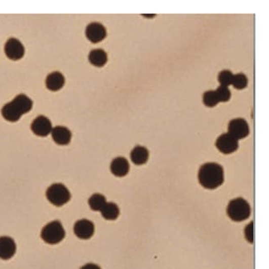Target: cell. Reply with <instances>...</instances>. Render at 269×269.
Masks as SVG:
<instances>
[{
  "mask_svg": "<svg viewBox=\"0 0 269 269\" xmlns=\"http://www.w3.org/2000/svg\"><path fill=\"white\" fill-rule=\"evenodd\" d=\"M228 133L237 140L243 139L249 135V125L244 119H234L228 124Z\"/></svg>",
  "mask_w": 269,
  "mask_h": 269,
  "instance_id": "ba28073f",
  "label": "cell"
},
{
  "mask_svg": "<svg viewBox=\"0 0 269 269\" xmlns=\"http://www.w3.org/2000/svg\"><path fill=\"white\" fill-rule=\"evenodd\" d=\"M215 147L222 153H233L239 147V140L228 133L223 134L216 139Z\"/></svg>",
  "mask_w": 269,
  "mask_h": 269,
  "instance_id": "8992f818",
  "label": "cell"
},
{
  "mask_svg": "<svg viewBox=\"0 0 269 269\" xmlns=\"http://www.w3.org/2000/svg\"><path fill=\"white\" fill-rule=\"evenodd\" d=\"M110 171L116 177H123L129 172V163L125 158L118 157L112 161L110 164Z\"/></svg>",
  "mask_w": 269,
  "mask_h": 269,
  "instance_id": "5bb4252c",
  "label": "cell"
},
{
  "mask_svg": "<svg viewBox=\"0 0 269 269\" xmlns=\"http://www.w3.org/2000/svg\"><path fill=\"white\" fill-rule=\"evenodd\" d=\"M248 85V79L246 75L243 73H239L236 75H234L233 81H232V86L237 90H243Z\"/></svg>",
  "mask_w": 269,
  "mask_h": 269,
  "instance_id": "44dd1931",
  "label": "cell"
},
{
  "mask_svg": "<svg viewBox=\"0 0 269 269\" xmlns=\"http://www.w3.org/2000/svg\"><path fill=\"white\" fill-rule=\"evenodd\" d=\"M219 102H227L230 100L231 92L226 86H220L215 91Z\"/></svg>",
  "mask_w": 269,
  "mask_h": 269,
  "instance_id": "603a6c76",
  "label": "cell"
},
{
  "mask_svg": "<svg viewBox=\"0 0 269 269\" xmlns=\"http://www.w3.org/2000/svg\"><path fill=\"white\" fill-rule=\"evenodd\" d=\"M65 84V77L59 71H54L48 75L46 79V86L51 91L61 90Z\"/></svg>",
  "mask_w": 269,
  "mask_h": 269,
  "instance_id": "9a60e30c",
  "label": "cell"
},
{
  "mask_svg": "<svg viewBox=\"0 0 269 269\" xmlns=\"http://www.w3.org/2000/svg\"><path fill=\"white\" fill-rule=\"evenodd\" d=\"M102 216L107 220H114L120 215V208L116 203L107 202L100 210Z\"/></svg>",
  "mask_w": 269,
  "mask_h": 269,
  "instance_id": "ac0fdd59",
  "label": "cell"
},
{
  "mask_svg": "<svg viewBox=\"0 0 269 269\" xmlns=\"http://www.w3.org/2000/svg\"><path fill=\"white\" fill-rule=\"evenodd\" d=\"M106 29L101 23H91L86 27V36L91 43H100L106 37Z\"/></svg>",
  "mask_w": 269,
  "mask_h": 269,
  "instance_id": "8fae6325",
  "label": "cell"
},
{
  "mask_svg": "<svg viewBox=\"0 0 269 269\" xmlns=\"http://www.w3.org/2000/svg\"><path fill=\"white\" fill-rule=\"evenodd\" d=\"M250 214V206L248 202L243 198L232 200L227 206V215L234 221H244L249 217Z\"/></svg>",
  "mask_w": 269,
  "mask_h": 269,
  "instance_id": "3957f363",
  "label": "cell"
},
{
  "mask_svg": "<svg viewBox=\"0 0 269 269\" xmlns=\"http://www.w3.org/2000/svg\"><path fill=\"white\" fill-rule=\"evenodd\" d=\"M46 197L48 202L53 206H61L69 202L70 200V193L63 184L55 183L48 187L46 193Z\"/></svg>",
  "mask_w": 269,
  "mask_h": 269,
  "instance_id": "5b68a950",
  "label": "cell"
},
{
  "mask_svg": "<svg viewBox=\"0 0 269 269\" xmlns=\"http://www.w3.org/2000/svg\"><path fill=\"white\" fill-rule=\"evenodd\" d=\"M198 180L204 188L208 190L216 189L224 182V169L218 163H205L200 168Z\"/></svg>",
  "mask_w": 269,
  "mask_h": 269,
  "instance_id": "6da1fadb",
  "label": "cell"
},
{
  "mask_svg": "<svg viewBox=\"0 0 269 269\" xmlns=\"http://www.w3.org/2000/svg\"><path fill=\"white\" fill-rule=\"evenodd\" d=\"M203 103L206 106L209 108L216 106L219 104V102L215 91H208L204 93Z\"/></svg>",
  "mask_w": 269,
  "mask_h": 269,
  "instance_id": "ffe728a7",
  "label": "cell"
},
{
  "mask_svg": "<svg viewBox=\"0 0 269 269\" xmlns=\"http://www.w3.org/2000/svg\"><path fill=\"white\" fill-rule=\"evenodd\" d=\"M149 158L148 150L143 146H136L132 150L130 159L135 165H143L147 163Z\"/></svg>",
  "mask_w": 269,
  "mask_h": 269,
  "instance_id": "2e32d148",
  "label": "cell"
},
{
  "mask_svg": "<svg viewBox=\"0 0 269 269\" xmlns=\"http://www.w3.org/2000/svg\"><path fill=\"white\" fill-rule=\"evenodd\" d=\"M81 269H101L100 266H98L97 264L95 263H87V264L84 265L83 267H82Z\"/></svg>",
  "mask_w": 269,
  "mask_h": 269,
  "instance_id": "d4e9b609",
  "label": "cell"
},
{
  "mask_svg": "<svg viewBox=\"0 0 269 269\" xmlns=\"http://www.w3.org/2000/svg\"><path fill=\"white\" fill-rule=\"evenodd\" d=\"M5 55L12 61H18L23 58L25 49L19 40L14 37L9 39L5 46Z\"/></svg>",
  "mask_w": 269,
  "mask_h": 269,
  "instance_id": "52a82bcc",
  "label": "cell"
},
{
  "mask_svg": "<svg viewBox=\"0 0 269 269\" xmlns=\"http://www.w3.org/2000/svg\"><path fill=\"white\" fill-rule=\"evenodd\" d=\"M253 222H250L248 225H247L246 228L244 229V236H245V239H246L247 241L249 243H253Z\"/></svg>",
  "mask_w": 269,
  "mask_h": 269,
  "instance_id": "cb8c5ba5",
  "label": "cell"
},
{
  "mask_svg": "<svg viewBox=\"0 0 269 269\" xmlns=\"http://www.w3.org/2000/svg\"><path fill=\"white\" fill-rule=\"evenodd\" d=\"M52 123L45 116H40L32 121L31 129L35 135L39 137H47L52 133Z\"/></svg>",
  "mask_w": 269,
  "mask_h": 269,
  "instance_id": "9c48e42d",
  "label": "cell"
},
{
  "mask_svg": "<svg viewBox=\"0 0 269 269\" xmlns=\"http://www.w3.org/2000/svg\"><path fill=\"white\" fill-rule=\"evenodd\" d=\"M65 236L66 232L63 225L58 220L46 224L41 231V238L43 241L49 244H57L61 242Z\"/></svg>",
  "mask_w": 269,
  "mask_h": 269,
  "instance_id": "277c9868",
  "label": "cell"
},
{
  "mask_svg": "<svg viewBox=\"0 0 269 269\" xmlns=\"http://www.w3.org/2000/svg\"><path fill=\"white\" fill-rule=\"evenodd\" d=\"M89 61L91 65L96 67H102L107 63L108 56L106 52L102 49H95L91 51L89 54Z\"/></svg>",
  "mask_w": 269,
  "mask_h": 269,
  "instance_id": "e0dca14e",
  "label": "cell"
},
{
  "mask_svg": "<svg viewBox=\"0 0 269 269\" xmlns=\"http://www.w3.org/2000/svg\"><path fill=\"white\" fill-rule=\"evenodd\" d=\"M233 73L231 72L230 70H222L221 72L219 73L218 80L220 83V86H228L232 85V81H233Z\"/></svg>",
  "mask_w": 269,
  "mask_h": 269,
  "instance_id": "7402d4cb",
  "label": "cell"
},
{
  "mask_svg": "<svg viewBox=\"0 0 269 269\" xmlns=\"http://www.w3.org/2000/svg\"><path fill=\"white\" fill-rule=\"evenodd\" d=\"M51 134L53 141L58 145H67L71 140V133L66 127H55Z\"/></svg>",
  "mask_w": 269,
  "mask_h": 269,
  "instance_id": "4fadbf2b",
  "label": "cell"
},
{
  "mask_svg": "<svg viewBox=\"0 0 269 269\" xmlns=\"http://www.w3.org/2000/svg\"><path fill=\"white\" fill-rule=\"evenodd\" d=\"M17 246L11 237H0V258L3 260H9L16 253Z\"/></svg>",
  "mask_w": 269,
  "mask_h": 269,
  "instance_id": "7c38bea8",
  "label": "cell"
},
{
  "mask_svg": "<svg viewBox=\"0 0 269 269\" xmlns=\"http://www.w3.org/2000/svg\"><path fill=\"white\" fill-rule=\"evenodd\" d=\"M32 108V100L27 95L20 94L3 107L1 113L4 119L9 122H17L22 116L28 113Z\"/></svg>",
  "mask_w": 269,
  "mask_h": 269,
  "instance_id": "7a4b0ae2",
  "label": "cell"
},
{
  "mask_svg": "<svg viewBox=\"0 0 269 269\" xmlns=\"http://www.w3.org/2000/svg\"><path fill=\"white\" fill-rule=\"evenodd\" d=\"M107 203L106 198L103 195L95 193L89 198L88 204L90 208L95 211H100Z\"/></svg>",
  "mask_w": 269,
  "mask_h": 269,
  "instance_id": "d6986e66",
  "label": "cell"
},
{
  "mask_svg": "<svg viewBox=\"0 0 269 269\" xmlns=\"http://www.w3.org/2000/svg\"><path fill=\"white\" fill-rule=\"evenodd\" d=\"M74 233L81 240H89L95 233V225L89 219H80L74 225Z\"/></svg>",
  "mask_w": 269,
  "mask_h": 269,
  "instance_id": "30bf717a",
  "label": "cell"
}]
</instances>
